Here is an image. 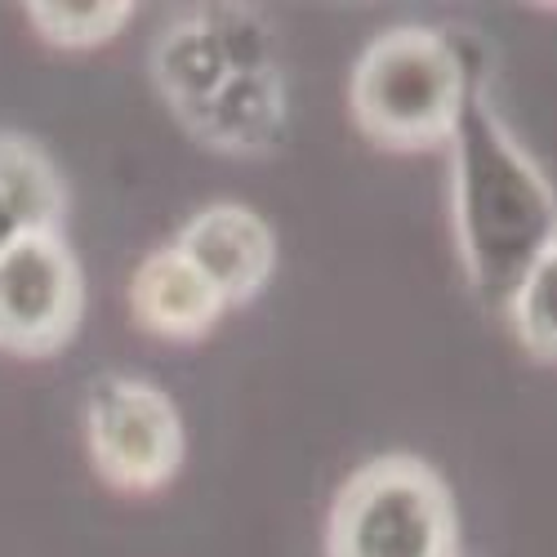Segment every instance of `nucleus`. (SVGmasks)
Here are the masks:
<instances>
[{
	"instance_id": "9d476101",
	"label": "nucleus",
	"mask_w": 557,
	"mask_h": 557,
	"mask_svg": "<svg viewBox=\"0 0 557 557\" xmlns=\"http://www.w3.org/2000/svg\"><path fill=\"white\" fill-rule=\"evenodd\" d=\"M504 317L535 361L557 366V242L527 268Z\"/></svg>"
},
{
	"instance_id": "6e6552de",
	"label": "nucleus",
	"mask_w": 557,
	"mask_h": 557,
	"mask_svg": "<svg viewBox=\"0 0 557 557\" xmlns=\"http://www.w3.org/2000/svg\"><path fill=\"white\" fill-rule=\"evenodd\" d=\"M129 312L138 321V331L170 344H193L219 326L227 304L188 255L161 246L129 276Z\"/></svg>"
},
{
	"instance_id": "f8f14e48",
	"label": "nucleus",
	"mask_w": 557,
	"mask_h": 557,
	"mask_svg": "<svg viewBox=\"0 0 557 557\" xmlns=\"http://www.w3.org/2000/svg\"><path fill=\"white\" fill-rule=\"evenodd\" d=\"M18 237H27V232H23V223H18V214L10 210V201L5 197H0V255H5Z\"/></svg>"
},
{
	"instance_id": "f257e3e1",
	"label": "nucleus",
	"mask_w": 557,
	"mask_h": 557,
	"mask_svg": "<svg viewBox=\"0 0 557 557\" xmlns=\"http://www.w3.org/2000/svg\"><path fill=\"white\" fill-rule=\"evenodd\" d=\"M450 219L473 295L504 312L527 268L557 242V197L544 170L491 103V72L473 63L450 129Z\"/></svg>"
},
{
	"instance_id": "f03ea898",
	"label": "nucleus",
	"mask_w": 557,
	"mask_h": 557,
	"mask_svg": "<svg viewBox=\"0 0 557 557\" xmlns=\"http://www.w3.org/2000/svg\"><path fill=\"white\" fill-rule=\"evenodd\" d=\"M152 81L206 148L255 157L286 134V81L250 10H197L165 27Z\"/></svg>"
},
{
	"instance_id": "0eeeda50",
	"label": "nucleus",
	"mask_w": 557,
	"mask_h": 557,
	"mask_svg": "<svg viewBox=\"0 0 557 557\" xmlns=\"http://www.w3.org/2000/svg\"><path fill=\"white\" fill-rule=\"evenodd\" d=\"M170 246L197 263V272L223 295L227 308L250 304L272 282V268H276L272 227L263 223L259 210L242 201H214L197 210L178 227V237Z\"/></svg>"
},
{
	"instance_id": "423d86ee",
	"label": "nucleus",
	"mask_w": 557,
	"mask_h": 557,
	"mask_svg": "<svg viewBox=\"0 0 557 557\" xmlns=\"http://www.w3.org/2000/svg\"><path fill=\"white\" fill-rule=\"evenodd\" d=\"M85 317V276L63 232H27L0 255V352L59 357Z\"/></svg>"
},
{
	"instance_id": "7ed1b4c3",
	"label": "nucleus",
	"mask_w": 557,
	"mask_h": 557,
	"mask_svg": "<svg viewBox=\"0 0 557 557\" xmlns=\"http://www.w3.org/2000/svg\"><path fill=\"white\" fill-rule=\"evenodd\" d=\"M473 54L469 40L437 27H388L361 50L348 103L357 129L388 152H429L450 144L463 95H469Z\"/></svg>"
},
{
	"instance_id": "39448f33",
	"label": "nucleus",
	"mask_w": 557,
	"mask_h": 557,
	"mask_svg": "<svg viewBox=\"0 0 557 557\" xmlns=\"http://www.w3.org/2000/svg\"><path fill=\"white\" fill-rule=\"evenodd\" d=\"M85 446L112 491L152 495L178 478L188 429L170 393L152 380L99 375L85 393Z\"/></svg>"
},
{
	"instance_id": "9b49d317",
	"label": "nucleus",
	"mask_w": 557,
	"mask_h": 557,
	"mask_svg": "<svg viewBox=\"0 0 557 557\" xmlns=\"http://www.w3.org/2000/svg\"><path fill=\"white\" fill-rule=\"evenodd\" d=\"M27 23L45 45L59 50H95L121 36V27L134 18V5L125 0H99V5H27Z\"/></svg>"
},
{
	"instance_id": "1a4fd4ad",
	"label": "nucleus",
	"mask_w": 557,
	"mask_h": 557,
	"mask_svg": "<svg viewBox=\"0 0 557 557\" xmlns=\"http://www.w3.org/2000/svg\"><path fill=\"white\" fill-rule=\"evenodd\" d=\"M0 197L18 214L23 232H59L67 214V183L36 138L0 134Z\"/></svg>"
},
{
	"instance_id": "20e7f679",
	"label": "nucleus",
	"mask_w": 557,
	"mask_h": 557,
	"mask_svg": "<svg viewBox=\"0 0 557 557\" xmlns=\"http://www.w3.org/2000/svg\"><path fill=\"white\" fill-rule=\"evenodd\" d=\"M326 557H459L446 478L420 455L361 463L331 504Z\"/></svg>"
}]
</instances>
